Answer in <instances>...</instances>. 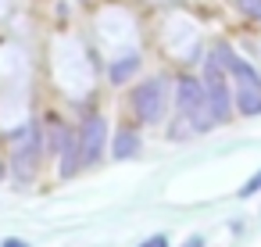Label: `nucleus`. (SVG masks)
I'll list each match as a JSON object with an SVG mask.
<instances>
[{
  "label": "nucleus",
  "mask_w": 261,
  "mask_h": 247,
  "mask_svg": "<svg viewBox=\"0 0 261 247\" xmlns=\"http://www.w3.org/2000/svg\"><path fill=\"white\" fill-rule=\"evenodd\" d=\"M140 247H168V236H161V233H158V236H150V240H143Z\"/></svg>",
  "instance_id": "12"
},
{
  "label": "nucleus",
  "mask_w": 261,
  "mask_h": 247,
  "mask_svg": "<svg viewBox=\"0 0 261 247\" xmlns=\"http://www.w3.org/2000/svg\"><path fill=\"white\" fill-rule=\"evenodd\" d=\"M104 136H108L104 118H100V115L86 118V126H83V133H79V147H83V161H86V165L104 154Z\"/></svg>",
  "instance_id": "5"
},
{
  "label": "nucleus",
  "mask_w": 261,
  "mask_h": 247,
  "mask_svg": "<svg viewBox=\"0 0 261 247\" xmlns=\"http://www.w3.org/2000/svg\"><path fill=\"white\" fill-rule=\"evenodd\" d=\"M136 151H140V133H136V129H118V136H115V151H111V154L122 161V158H133Z\"/></svg>",
  "instance_id": "7"
},
{
  "label": "nucleus",
  "mask_w": 261,
  "mask_h": 247,
  "mask_svg": "<svg viewBox=\"0 0 261 247\" xmlns=\"http://www.w3.org/2000/svg\"><path fill=\"white\" fill-rule=\"evenodd\" d=\"M257 190H261V172H257V176H254V179H250V183H247L240 193H243V197H250V193H257Z\"/></svg>",
  "instance_id": "11"
},
{
  "label": "nucleus",
  "mask_w": 261,
  "mask_h": 247,
  "mask_svg": "<svg viewBox=\"0 0 261 247\" xmlns=\"http://www.w3.org/2000/svg\"><path fill=\"white\" fill-rule=\"evenodd\" d=\"M133 108L140 122H161L165 115V79H147L133 90Z\"/></svg>",
  "instance_id": "4"
},
{
  "label": "nucleus",
  "mask_w": 261,
  "mask_h": 247,
  "mask_svg": "<svg viewBox=\"0 0 261 247\" xmlns=\"http://www.w3.org/2000/svg\"><path fill=\"white\" fill-rule=\"evenodd\" d=\"M175 101H179V111H182V118L190 122V129H193V133H204V129L215 122V118H211L207 93H204V83H197V79L182 76V79H179V86H175Z\"/></svg>",
  "instance_id": "1"
},
{
  "label": "nucleus",
  "mask_w": 261,
  "mask_h": 247,
  "mask_svg": "<svg viewBox=\"0 0 261 247\" xmlns=\"http://www.w3.org/2000/svg\"><path fill=\"white\" fill-rule=\"evenodd\" d=\"M182 247H204V236H200V233H197V236H190V240H186V243H182Z\"/></svg>",
  "instance_id": "13"
},
{
  "label": "nucleus",
  "mask_w": 261,
  "mask_h": 247,
  "mask_svg": "<svg viewBox=\"0 0 261 247\" xmlns=\"http://www.w3.org/2000/svg\"><path fill=\"white\" fill-rule=\"evenodd\" d=\"M236 108H240V115H261V90L257 86H236Z\"/></svg>",
  "instance_id": "6"
},
{
  "label": "nucleus",
  "mask_w": 261,
  "mask_h": 247,
  "mask_svg": "<svg viewBox=\"0 0 261 247\" xmlns=\"http://www.w3.org/2000/svg\"><path fill=\"white\" fill-rule=\"evenodd\" d=\"M40 129H36V122H29L25 129H22V140H18V147H15V158H11V165H15V176L22 179V183H29L33 176H36V168H40Z\"/></svg>",
  "instance_id": "3"
},
{
  "label": "nucleus",
  "mask_w": 261,
  "mask_h": 247,
  "mask_svg": "<svg viewBox=\"0 0 261 247\" xmlns=\"http://www.w3.org/2000/svg\"><path fill=\"white\" fill-rule=\"evenodd\" d=\"M236 4H240V11H243V15L261 18V0H236Z\"/></svg>",
  "instance_id": "10"
},
{
  "label": "nucleus",
  "mask_w": 261,
  "mask_h": 247,
  "mask_svg": "<svg viewBox=\"0 0 261 247\" xmlns=\"http://www.w3.org/2000/svg\"><path fill=\"white\" fill-rule=\"evenodd\" d=\"M4 247H29V243H25V240H15V236H11V240H4Z\"/></svg>",
  "instance_id": "14"
},
{
  "label": "nucleus",
  "mask_w": 261,
  "mask_h": 247,
  "mask_svg": "<svg viewBox=\"0 0 261 247\" xmlns=\"http://www.w3.org/2000/svg\"><path fill=\"white\" fill-rule=\"evenodd\" d=\"M136 68H140V58H136V54H125V58H118V61L108 68V76H111V83H125Z\"/></svg>",
  "instance_id": "8"
},
{
  "label": "nucleus",
  "mask_w": 261,
  "mask_h": 247,
  "mask_svg": "<svg viewBox=\"0 0 261 247\" xmlns=\"http://www.w3.org/2000/svg\"><path fill=\"white\" fill-rule=\"evenodd\" d=\"M204 93H207V104H211V118L215 122H229L232 101H229V86H225V68L218 65L215 54L204 61Z\"/></svg>",
  "instance_id": "2"
},
{
  "label": "nucleus",
  "mask_w": 261,
  "mask_h": 247,
  "mask_svg": "<svg viewBox=\"0 0 261 247\" xmlns=\"http://www.w3.org/2000/svg\"><path fill=\"white\" fill-rule=\"evenodd\" d=\"M61 154H65V158H61V176H72V172H75V165L83 161V147H79V140H75V136H68V143L61 147Z\"/></svg>",
  "instance_id": "9"
}]
</instances>
